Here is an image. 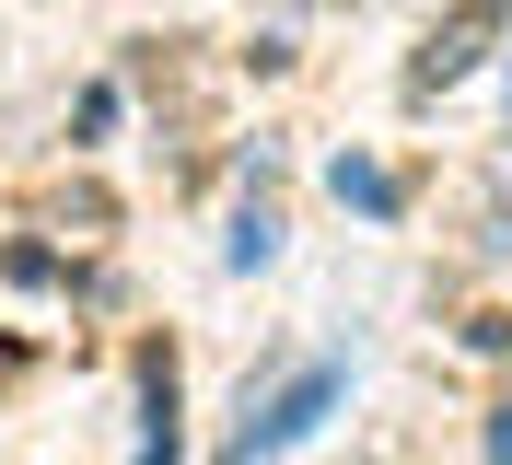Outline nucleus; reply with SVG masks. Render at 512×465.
Masks as SVG:
<instances>
[{
  "label": "nucleus",
  "mask_w": 512,
  "mask_h": 465,
  "mask_svg": "<svg viewBox=\"0 0 512 465\" xmlns=\"http://www.w3.org/2000/svg\"><path fill=\"white\" fill-rule=\"evenodd\" d=\"M338 384H350V372H338V361H315L303 384H291V396H268V407L245 419V431H233V465H256V454H291V442H303V431L326 419V407H338Z\"/></svg>",
  "instance_id": "nucleus-1"
},
{
  "label": "nucleus",
  "mask_w": 512,
  "mask_h": 465,
  "mask_svg": "<svg viewBox=\"0 0 512 465\" xmlns=\"http://www.w3.org/2000/svg\"><path fill=\"white\" fill-rule=\"evenodd\" d=\"M489 35H501V0H454V24L431 35V59H419V82H454V70L478 59Z\"/></svg>",
  "instance_id": "nucleus-2"
},
{
  "label": "nucleus",
  "mask_w": 512,
  "mask_h": 465,
  "mask_svg": "<svg viewBox=\"0 0 512 465\" xmlns=\"http://www.w3.org/2000/svg\"><path fill=\"white\" fill-rule=\"evenodd\" d=\"M489 454H501V465H512V407H501V431H489Z\"/></svg>",
  "instance_id": "nucleus-3"
}]
</instances>
